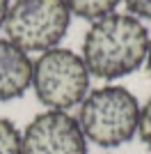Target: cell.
<instances>
[{"label": "cell", "instance_id": "obj_9", "mask_svg": "<svg viewBox=\"0 0 151 154\" xmlns=\"http://www.w3.org/2000/svg\"><path fill=\"white\" fill-rule=\"evenodd\" d=\"M138 134L142 138L147 147L151 149V99L140 108V124H138Z\"/></svg>", "mask_w": 151, "mask_h": 154}, {"label": "cell", "instance_id": "obj_5", "mask_svg": "<svg viewBox=\"0 0 151 154\" xmlns=\"http://www.w3.org/2000/svg\"><path fill=\"white\" fill-rule=\"evenodd\" d=\"M21 154H87V138L69 113L46 110L25 127Z\"/></svg>", "mask_w": 151, "mask_h": 154}, {"label": "cell", "instance_id": "obj_1", "mask_svg": "<svg viewBox=\"0 0 151 154\" xmlns=\"http://www.w3.org/2000/svg\"><path fill=\"white\" fill-rule=\"evenodd\" d=\"M149 32L131 14H108L94 21L82 42V60L92 76L112 81L147 62Z\"/></svg>", "mask_w": 151, "mask_h": 154}, {"label": "cell", "instance_id": "obj_6", "mask_svg": "<svg viewBox=\"0 0 151 154\" xmlns=\"http://www.w3.org/2000/svg\"><path fill=\"white\" fill-rule=\"evenodd\" d=\"M32 83V60L9 39L0 37V101L25 94Z\"/></svg>", "mask_w": 151, "mask_h": 154}, {"label": "cell", "instance_id": "obj_12", "mask_svg": "<svg viewBox=\"0 0 151 154\" xmlns=\"http://www.w3.org/2000/svg\"><path fill=\"white\" fill-rule=\"evenodd\" d=\"M147 71L151 76V39H149V51H147Z\"/></svg>", "mask_w": 151, "mask_h": 154}, {"label": "cell", "instance_id": "obj_10", "mask_svg": "<svg viewBox=\"0 0 151 154\" xmlns=\"http://www.w3.org/2000/svg\"><path fill=\"white\" fill-rule=\"evenodd\" d=\"M126 7L133 12L135 19H151V0H126Z\"/></svg>", "mask_w": 151, "mask_h": 154}, {"label": "cell", "instance_id": "obj_11", "mask_svg": "<svg viewBox=\"0 0 151 154\" xmlns=\"http://www.w3.org/2000/svg\"><path fill=\"white\" fill-rule=\"evenodd\" d=\"M7 12H9V0H0V26H5Z\"/></svg>", "mask_w": 151, "mask_h": 154}, {"label": "cell", "instance_id": "obj_4", "mask_svg": "<svg viewBox=\"0 0 151 154\" xmlns=\"http://www.w3.org/2000/svg\"><path fill=\"white\" fill-rule=\"evenodd\" d=\"M71 23L64 0H16L5 19L7 39L23 53H46L60 44Z\"/></svg>", "mask_w": 151, "mask_h": 154}, {"label": "cell", "instance_id": "obj_2", "mask_svg": "<svg viewBox=\"0 0 151 154\" xmlns=\"http://www.w3.org/2000/svg\"><path fill=\"white\" fill-rule=\"evenodd\" d=\"M85 138L99 147H119L138 134L140 101L121 85H105L89 92L78 113Z\"/></svg>", "mask_w": 151, "mask_h": 154}, {"label": "cell", "instance_id": "obj_3", "mask_svg": "<svg viewBox=\"0 0 151 154\" xmlns=\"http://www.w3.org/2000/svg\"><path fill=\"white\" fill-rule=\"evenodd\" d=\"M89 69L71 48H50L32 62V85L37 99L50 110L80 106L89 94Z\"/></svg>", "mask_w": 151, "mask_h": 154}, {"label": "cell", "instance_id": "obj_8", "mask_svg": "<svg viewBox=\"0 0 151 154\" xmlns=\"http://www.w3.org/2000/svg\"><path fill=\"white\" fill-rule=\"evenodd\" d=\"M0 154H21V131L7 117H0Z\"/></svg>", "mask_w": 151, "mask_h": 154}, {"label": "cell", "instance_id": "obj_7", "mask_svg": "<svg viewBox=\"0 0 151 154\" xmlns=\"http://www.w3.org/2000/svg\"><path fill=\"white\" fill-rule=\"evenodd\" d=\"M64 5L71 14L87 21H99L114 12L119 0H64Z\"/></svg>", "mask_w": 151, "mask_h": 154}]
</instances>
